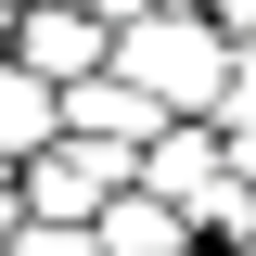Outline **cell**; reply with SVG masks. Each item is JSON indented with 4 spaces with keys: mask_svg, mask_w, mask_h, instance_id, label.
Instances as JSON below:
<instances>
[{
    "mask_svg": "<svg viewBox=\"0 0 256 256\" xmlns=\"http://www.w3.org/2000/svg\"><path fill=\"white\" fill-rule=\"evenodd\" d=\"M0 52H13V0H0Z\"/></svg>",
    "mask_w": 256,
    "mask_h": 256,
    "instance_id": "11",
    "label": "cell"
},
{
    "mask_svg": "<svg viewBox=\"0 0 256 256\" xmlns=\"http://www.w3.org/2000/svg\"><path fill=\"white\" fill-rule=\"evenodd\" d=\"M116 52V13H90V0H13V64H38V77H90V64Z\"/></svg>",
    "mask_w": 256,
    "mask_h": 256,
    "instance_id": "3",
    "label": "cell"
},
{
    "mask_svg": "<svg viewBox=\"0 0 256 256\" xmlns=\"http://www.w3.org/2000/svg\"><path fill=\"white\" fill-rule=\"evenodd\" d=\"M0 256H102V244H90V218H13Z\"/></svg>",
    "mask_w": 256,
    "mask_h": 256,
    "instance_id": "8",
    "label": "cell"
},
{
    "mask_svg": "<svg viewBox=\"0 0 256 256\" xmlns=\"http://www.w3.org/2000/svg\"><path fill=\"white\" fill-rule=\"evenodd\" d=\"M230 180H244V205H256V116L230 128Z\"/></svg>",
    "mask_w": 256,
    "mask_h": 256,
    "instance_id": "9",
    "label": "cell"
},
{
    "mask_svg": "<svg viewBox=\"0 0 256 256\" xmlns=\"http://www.w3.org/2000/svg\"><path fill=\"white\" fill-rule=\"evenodd\" d=\"M52 128H64V90L38 77V64H13V52H0V166H26Z\"/></svg>",
    "mask_w": 256,
    "mask_h": 256,
    "instance_id": "7",
    "label": "cell"
},
{
    "mask_svg": "<svg viewBox=\"0 0 256 256\" xmlns=\"http://www.w3.org/2000/svg\"><path fill=\"white\" fill-rule=\"evenodd\" d=\"M90 244H102V256H180V244H192V218L166 205V192H141V180H128L116 205L90 218Z\"/></svg>",
    "mask_w": 256,
    "mask_h": 256,
    "instance_id": "6",
    "label": "cell"
},
{
    "mask_svg": "<svg viewBox=\"0 0 256 256\" xmlns=\"http://www.w3.org/2000/svg\"><path fill=\"white\" fill-rule=\"evenodd\" d=\"M128 141H90V128H52V141H38L26 166H13V180H26V218H102V205H116L128 192Z\"/></svg>",
    "mask_w": 256,
    "mask_h": 256,
    "instance_id": "2",
    "label": "cell"
},
{
    "mask_svg": "<svg viewBox=\"0 0 256 256\" xmlns=\"http://www.w3.org/2000/svg\"><path fill=\"white\" fill-rule=\"evenodd\" d=\"M116 77H141V90L166 102V116H218V90H230V26L218 13H116Z\"/></svg>",
    "mask_w": 256,
    "mask_h": 256,
    "instance_id": "1",
    "label": "cell"
},
{
    "mask_svg": "<svg viewBox=\"0 0 256 256\" xmlns=\"http://www.w3.org/2000/svg\"><path fill=\"white\" fill-rule=\"evenodd\" d=\"M13 218H26V180H13V166H0V244H13Z\"/></svg>",
    "mask_w": 256,
    "mask_h": 256,
    "instance_id": "10",
    "label": "cell"
},
{
    "mask_svg": "<svg viewBox=\"0 0 256 256\" xmlns=\"http://www.w3.org/2000/svg\"><path fill=\"white\" fill-rule=\"evenodd\" d=\"M218 166H230V128H218V116H166L154 141H141V166H128V180H141V192H166V205H192Z\"/></svg>",
    "mask_w": 256,
    "mask_h": 256,
    "instance_id": "4",
    "label": "cell"
},
{
    "mask_svg": "<svg viewBox=\"0 0 256 256\" xmlns=\"http://www.w3.org/2000/svg\"><path fill=\"white\" fill-rule=\"evenodd\" d=\"M64 128H90V141H128V154H141V141L166 128V102L141 90V77H116V64H90V77H64Z\"/></svg>",
    "mask_w": 256,
    "mask_h": 256,
    "instance_id": "5",
    "label": "cell"
}]
</instances>
